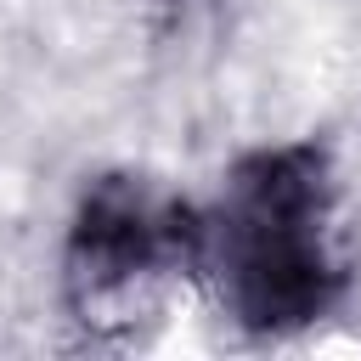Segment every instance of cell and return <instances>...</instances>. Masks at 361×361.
Instances as JSON below:
<instances>
[{
    "instance_id": "cell-1",
    "label": "cell",
    "mask_w": 361,
    "mask_h": 361,
    "mask_svg": "<svg viewBox=\"0 0 361 361\" xmlns=\"http://www.w3.org/2000/svg\"><path fill=\"white\" fill-rule=\"evenodd\" d=\"M338 175L322 141L254 147L203 209V265L220 310L254 338H288L338 310L350 265L333 237Z\"/></svg>"
},
{
    "instance_id": "cell-2",
    "label": "cell",
    "mask_w": 361,
    "mask_h": 361,
    "mask_svg": "<svg viewBox=\"0 0 361 361\" xmlns=\"http://www.w3.org/2000/svg\"><path fill=\"white\" fill-rule=\"evenodd\" d=\"M203 265V209L147 175H96L62 248V299L90 338H130L169 282Z\"/></svg>"
}]
</instances>
